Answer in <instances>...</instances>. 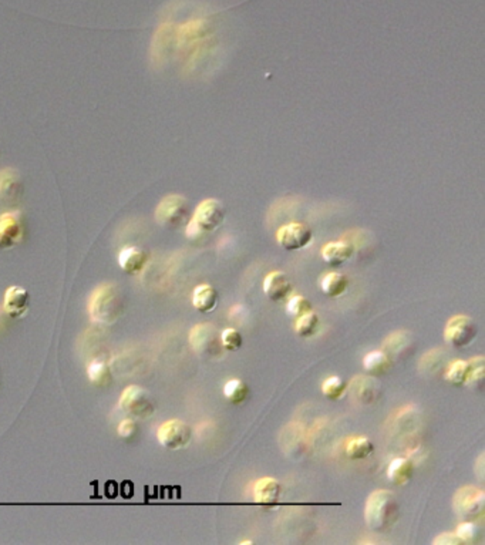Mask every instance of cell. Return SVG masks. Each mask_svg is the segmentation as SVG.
Instances as JSON below:
<instances>
[{
	"mask_svg": "<svg viewBox=\"0 0 485 545\" xmlns=\"http://www.w3.org/2000/svg\"><path fill=\"white\" fill-rule=\"evenodd\" d=\"M433 542L436 545H464L456 533H443Z\"/></svg>",
	"mask_w": 485,
	"mask_h": 545,
	"instance_id": "obj_35",
	"label": "cell"
},
{
	"mask_svg": "<svg viewBox=\"0 0 485 545\" xmlns=\"http://www.w3.org/2000/svg\"><path fill=\"white\" fill-rule=\"evenodd\" d=\"M224 396L232 405H241L249 397V386L241 379H231L224 385Z\"/></svg>",
	"mask_w": 485,
	"mask_h": 545,
	"instance_id": "obj_23",
	"label": "cell"
},
{
	"mask_svg": "<svg viewBox=\"0 0 485 545\" xmlns=\"http://www.w3.org/2000/svg\"><path fill=\"white\" fill-rule=\"evenodd\" d=\"M354 255V246L349 242L336 241L329 242L322 248V258L328 265L333 268H339L350 261Z\"/></svg>",
	"mask_w": 485,
	"mask_h": 545,
	"instance_id": "obj_17",
	"label": "cell"
},
{
	"mask_svg": "<svg viewBox=\"0 0 485 545\" xmlns=\"http://www.w3.org/2000/svg\"><path fill=\"white\" fill-rule=\"evenodd\" d=\"M453 508L462 521L475 520L484 513L485 494L474 485L461 487L453 497Z\"/></svg>",
	"mask_w": 485,
	"mask_h": 545,
	"instance_id": "obj_6",
	"label": "cell"
},
{
	"mask_svg": "<svg viewBox=\"0 0 485 545\" xmlns=\"http://www.w3.org/2000/svg\"><path fill=\"white\" fill-rule=\"evenodd\" d=\"M263 292L271 301L282 302L292 295L293 283L285 272L274 270L263 279Z\"/></svg>",
	"mask_w": 485,
	"mask_h": 545,
	"instance_id": "obj_13",
	"label": "cell"
},
{
	"mask_svg": "<svg viewBox=\"0 0 485 545\" xmlns=\"http://www.w3.org/2000/svg\"><path fill=\"white\" fill-rule=\"evenodd\" d=\"M319 328V316L313 311H309L296 318L293 329L295 333L300 338H311L317 332Z\"/></svg>",
	"mask_w": 485,
	"mask_h": 545,
	"instance_id": "obj_25",
	"label": "cell"
},
{
	"mask_svg": "<svg viewBox=\"0 0 485 545\" xmlns=\"http://www.w3.org/2000/svg\"><path fill=\"white\" fill-rule=\"evenodd\" d=\"M282 496V485L274 477H263L255 483L254 500L259 505H275Z\"/></svg>",
	"mask_w": 485,
	"mask_h": 545,
	"instance_id": "obj_16",
	"label": "cell"
},
{
	"mask_svg": "<svg viewBox=\"0 0 485 545\" xmlns=\"http://www.w3.org/2000/svg\"><path fill=\"white\" fill-rule=\"evenodd\" d=\"M30 306V294L22 286L13 285L6 289L3 298L5 312L14 319L25 316Z\"/></svg>",
	"mask_w": 485,
	"mask_h": 545,
	"instance_id": "obj_14",
	"label": "cell"
},
{
	"mask_svg": "<svg viewBox=\"0 0 485 545\" xmlns=\"http://www.w3.org/2000/svg\"><path fill=\"white\" fill-rule=\"evenodd\" d=\"M25 237V225L19 212L0 215V249L6 251L19 244Z\"/></svg>",
	"mask_w": 485,
	"mask_h": 545,
	"instance_id": "obj_11",
	"label": "cell"
},
{
	"mask_svg": "<svg viewBox=\"0 0 485 545\" xmlns=\"http://www.w3.org/2000/svg\"><path fill=\"white\" fill-rule=\"evenodd\" d=\"M400 505L396 494L389 490H376L365 507V518L369 529L374 533H386L397 522Z\"/></svg>",
	"mask_w": 485,
	"mask_h": 545,
	"instance_id": "obj_1",
	"label": "cell"
},
{
	"mask_svg": "<svg viewBox=\"0 0 485 545\" xmlns=\"http://www.w3.org/2000/svg\"><path fill=\"white\" fill-rule=\"evenodd\" d=\"M470 372V362L469 360H454L448 363L447 369L444 372V379L451 383L453 386L461 388L465 386L467 377Z\"/></svg>",
	"mask_w": 485,
	"mask_h": 545,
	"instance_id": "obj_22",
	"label": "cell"
},
{
	"mask_svg": "<svg viewBox=\"0 0 485 545\" xmlns=\"http://www.w3.org/2000/svg\"><path fill=\"white\" fill-rule=\"evenodd\" d=\"M478 335L477 323L465 315H456L447 322L444 329V339L454 348H467L474 342Z\"/></svg>",
	"mask_w": 485,
	"mask_h": 545,
	"instance_id": "obj_8",
	"label": "cell"
},
{
	"mask_svg": "<svg viewBox=\"0 0 485 545\" xmlns=\"http://www.w3.org/2000/svg\"><path fill=\"white\" fill-rule=\"evenodd\" d=\"M189 344L194 352L207 357H217L224 353L221 333L211 323L195 325L189 332Z\"/></svg>",
	"mask_w": 485,
	"mask_h": 545,
	"instance_id": "obj_5",
	"label": "cell"
},
{
	"mask_svg": "<svg viewBox=\"0 0 485 545\" xmlns=\"http://www.w3.org/2000/svg\"><path fill=\"white\" fill-rule=\"evenodd\" d=\"M157 439L164 448L181 450L189 444L192 439V430L185 422L171 419L158 427Z\"/></svg>",
	"mask_w": 485,
	"mask_h": 545,
	"instance_id": "obj_9",
	"label": "cell"
},
{
	"mask_svg": "<svg viewBox=\"0 0 485 545\" xmlns=\"http://www.w3.org/2000/svg\"><path fill=\"white\" fill-rule=\"evenodd\" d=\"M481 529L480 525L474 522V520L470 521H462L456 530L457 537L464 542V544H469V542H474L477 540V537L480 535Z\"/></svg>",
	"mask_w": 485,
	"mask_h": 545,
	"instance_id": "obj_32",
	"label": "cell"
},
{
	"mask_svg": "<svg viewBox=\"0 0 485 545\" xmlns=\"http://www.w3.org/2000/svg\"><path fill=\"white\" fill-rule=\"evenodd\" d=\"M25 187L21 175L16 170L5 168L0 171V203L12 207L22 199Z\"/></svg>",
	"mask_w": 485,
	"mask_h": 545,
	"instance_id": "obj_12",
	"label": "cell"
},
{
	"mask_svg": "<svg viewBox=\"0 0 485 545\" xmlns=\"http://www.w3.org/2000/svg\"><path fill=\"white\" fill-rule=\"evenodd\" d=\"M220 302V295L217 289L208 283H201L194 289L192 305L196 311L201 314H211L217 309Z\"/></svg>",
	"mask_w": 485,
	"mask_h": 545,
	"instance_id": "obj_18",
	"label": "cell"
},
{
	"mask_svg": "<svg viewBox=\"0 0 485 545\" xmlns=\"http://www.w3.org/2000/svg\"><path fill=\"white\" fill-rule=\"evenodd\" d=\"M87 375H88V379L92 380L93 383L97 385V386L109 385V381L112 379V373H110L109 366L105 365V362L99 360V359L90 363L88 368H87Z\"/></svg>",
	"mask_w": 485,
	"mask_h": 545,
	"instance_id": "obj_29",
	"label": "cell"
},
{
	"mask_svg": "<svg viewBox=\"0 0 485 545\" xmlns=\"http://www.w3.org/2000/svg\"><path fill=\"white\" fill-rule=\"evenodd\" d=\"M120 268L130 275H137L146 268L148 262V253L138 246H125L118 253Z\"/></svg>",
	"mask_w": 485,
	"mask_h": 545,
	"instance_id": "obj_15",
	"label": "cell"
},
{
	"mask_svg": "<svg viewBox=\"0 0 485 545\" xmlns=\"http://www.w3.org/2000/svg\"><path fill=\"white\" fill-rule=\"evenodd\" d=\"M221 343H222L225 351L233 352V351H238L242 346L244 339H242V335L239 333V331L233 329V328H226L221 332Z\"/></svg>",
	"mask_w": 485,
	"mask_h": 545,
	"instance_id": "obj_33",
	"label": "cell"
},
{
	"mask_svg": "<svg viewBox=\"0 0 485 545\" xmlns=\"http://www.w3.org/2000/svg\"><path fill=\"white\" fill-rule=\"evenodd\" d=\"M391 362L384 351H373L363 357V368L371 376H382L390 370Z\"/></svg>",
	"mask_w": 485,
	"mask_h": 545,
	"instance_id": "obj_21",
	"label": "cell"
},
{
	"mask_svg": "<svg viewBox=\"0 0 485 545\" xmlns=\"http://www.w3.org/2000/svg\"><path fill=\"white\" fill-rule=\"evenodd\" d=\"M346 390H348V383L339 376L328 377L322 385V393L325 394V397H328L329 401H339V398L343 397Z\"/></svg>",
	"mask_w": 485,
	"mask_h": 545,
	"instance_id": "obj_30",
	"label": "cell"
},
{
	"mask_svg": "<svg viewBox=\"0 0 485 545\" xmlns=\"http://www.w3.org/2000/svg\"><path fill=\"white\" fill-rule=\"evenodd\" d=\"M276 240L285 251H300L312 242L313 232L302 223H291L278 229Z\"/></svg>",
	"mask_w": 485,
	"mask_h": 545,
	"instance_id": "obj_10",
	"label": "cell"
},
{
	"mask_svg": "<svg viewBox=\"0 0 485 545\" xmlns=\"http://www.w3.org/2000/svg\"><path fill=\"white\" fill-rule=\"evenodd\" d=\"M120 407L137 419H148L155 413V405L151 394L137 385L124 389L120 397Z\"/></svg>",
	"mask_w": 485,
	"mask_h": 545,
	"instance_id": "obj_7",
	"label": "cell"
},
{
	"mask_svg": "<svg viewBox=\"0 0 485 545\" xmlns=\"http://www.w3.org/2000/svg\"><path fill=\"white\" fill-rule=\"evenodd\" d=\"M374 453V444L367 438H354L346 444V454L352 460H365Z\"/></svg>",
	"mask_w": 485,
	"mask_h": 545,
	"instance_id": "obj_24",
	"label": "cell"
},
{
	"mask_svg": "<svg viewBox=\"0 0 485 545\" xmlns=\"http://www.w3.org/2000/svg\"><path fill=\"white\" fill-rule=\"evenodd\" d=\"M415 474V464L411 463V460L399 457L394 459L387 468V479L396 485H404L407 484Z\"/></svg>",
	"mask_w": 485,
	"mask_h": 545,
	"instance_id": "obj_19",
	"label": "cell"
},
{
	"mask_svg": "<svg viewBox=\"0 0 485 545\" xmlns=\"http://www.w3.org/2000/svg\"><path fill=\"white\" fill-rule=\"evenodd\" d=\"M322 292L330 296V298H337L342 296L348 288H349V279L346 275L340 274V272H328V274L322 278L320 282Z\"/></svg>",
	"mask_w": 485,
	"mask_h": 545,
	"instance_id": "obj_20",
	"label": "cell"
},
{
	"mask_svg": "<svg viewBox=\"0 0 485 545\" xmlns=\"http://www.w3.org/2000/svg\"><path fill=\"white\" fill-rule=\"evenodd\" d=\"M188 199L183 195L170 194L163 198L155 210V220L161 227L176 229L187 225L191 220Z\"/></svg>",
	"mask_w": 485,
	"mask_h": 545,
	"instance_id": "obj_4",
	"label": "cell"
},
{
	"mask_svg": "<svg viewBox=\"0 0 485 545\" xmlns=\"http://www.w3.org/2000/svg\"><path fill=\"white\" fill-rule=\"evenodd\" d=\"M225 207L218 199L208 198L200 203L187 224L188 238H196L202 232H213L218 229L225 221Z\"/></svg>",
	"mask_w": 485,
	"mask_h": 545,
	"instance_id": "obj_3",
	"label": "cell"
},
{
	"mask_svg": "<svg viewBox=\"0 0 485 545\" xmlns=\"http://www.w3.org/2000/svg\"><path fill=\"white\" fill-rule=\"evenodd\" d=\"M354 394L363 403H371L376 398V390L379 385L373 377H356L353 381Z\"/></svg>",
	"mask_w": 485,
	"mask_h": 545,
	"instance_id": "obj_26",
	"label": "cell"
},
{
	"mask_svg": "<svg viewBox=\"0 0 485 545\" xmlns=\"http://www.w3.org/2000/svg\"><path fill=\"white\" fill-rule=\"evenodd\" d=\"M408 346H411V342L408 340V335L404 332H397L393 333L390 338H387L384 348L386 353L389 357L393 360L394 357H399L400 355H406V352H410Z\"/></svg>",
	"mask_w": 485,
	"mask_h": 545,
	"instance_id": "obj_27",
	"label": "cell"
},
{
	"mask_svg": "<svg viewBox=\"0 0 485 545\" xmlns=\"http://www.w3.org/2000/svg\"><path fill=\"white\" fill-rule=\"evenodd\" d=\"M470 362V372L469 377H467L465 386H469L471 389H482L484 380H485V363H484V356H477Z\"/></svg>",
	"mask_w": 485,
	"mask_h": 545,
	"instance_id": "obj_28",
	"label": "cell"
},
{
	"mask_svg": "<svg viewBox=\"0 0 485 545\" xmlns=\"http://www.w3.org/2000/svg\"><path fill=\"white\" fill-rule=\"evenodd\" d=\"M137 430H138V426H137V423L133 419L121 420L118 427H117V431H118V434L121 435L122 439L134 438V435L137 434Z\"/></svg>",
	"mask_w": 485,
	"mask_h": 545,
	"instance_id": "obj_34",
	"label": "cell"
},
{
	"mask_svg": "<svg viewBox=\"0 0 485 545\" xmlns=\"http://www.w3.org/2000/svg\"><path fill=\"white\" fill-rule=\"evenodd\" d=\"M286 311L291 316L298 318V316H300L303 314L312 311V303H311V301L308 298H304L302 295H295L289 301H287Z\"/></svg>",
	"mask_w": 485,
	"mask_h": 545,
	"instance_id": "obj_31",
	"label": "cell"
},
{
	"mask_svg": "<svg viewBox=\"0 0 485 545\" xmlns=\"http://www.w3.org/2000/svg\"><path fill=\"white\" fill-rule=\"evenodd\" d=\"M88 311L92 319L99 323H114L122 312V301L117 288L112 283H103L96 288L92 298H90Z\"/></svg>",
	"mask_w": 485,
	"mask_h": 545,
	"instance_id": "obj_2",
	"label": "cell"
}]
</instances>
